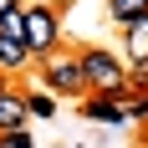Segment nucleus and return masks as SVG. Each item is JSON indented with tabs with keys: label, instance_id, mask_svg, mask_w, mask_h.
I'll return each instance as SVG.
<instances>
[{
	"label": "nucleus",
	"instance_id": "423d86ee",
	"mask_svg": "<svg viewBox=\"0 0 148 148\" xmlns=\"http://www.w3.org/2000/svg\"><path fill=\"white\" fill-rule=\"evenodd\" d=\"M128 61L133 66H148V15L128 26Z\"/></svg>",
	"mask_w": 148,
	"mask_h": 148
},
{
	"label": "nucleus",
	"instance_id": "f03ea898",
	"mask_svg": "<svg viewBox=\"0 0 148 148\" xmlns=\"http://www.w3.org/2000/svg\"><path fill=\"white\" fill-rule=\"evenodd\" d=\"M21 15H26V51L46 61L61 46V10L41 0V5H21Z\"/></svg>",
	"mask_w": 148,
	"mask_h": 148
},
{
	"label": "nucleus",
	"instance_id": "7ed1b4c3",
	"mask_svg": "<svg viewBox=\"0 0 148 148\" xmlns=\"http://www.w3.org/2000/svg\"><path fill=\"white\" fill-rule=\"evenodd\" d=\"M41 82H46V92H61V97H82V92H87L77 56H56V51L41 61Z\"/></svg>",
	"mask_w": 148,
	"mask_h": 148
},
{
	"label": "nucleus",
	"instance_id": "9d476101",
	"mask_svg": "<svg viewBox=\"0 0 148 148\" xmlns=\"http://www.w3.org/2000/svg\"><path fill=\"white\" fill-rule=\"evenodd\" d=\"M26 112H31V118H51V112H56L51 92H41V87H36V92H26Z\"/></svg>",
	"mask_w": 148,
	"mask_h": 148
},
{
	"label": "nucleus",
	"instance_id": "f8f14e48",
	"mask_svg": "<svg viewBox=\"0 0 148 148\" xmlns=\"http://www.w3.org/2000/svg\"><path fill=\"white\" fill-rule=\"evenodd\" d=\"M128 107V118H148V97H133V102H123Z\"/></svg>",
	"mask_w": 148,
	"mask_h": 148
},
{
	"label": "nucleus",
	"instance_id": "0eeeda50",
	"mask_svg": "<svg viewBox=\"0 0 148 148\" xmlns=\"http://www.w3.org/2000/svg\"><path fill=\"white\" fill-rule=\"evenodd\" d=\"M31 61V51L21 41H5V36H0V72H21V66H26Z\"/></svg>",
	"mask_w": 148,
	"mask_h": 148
},
{
	"label": "nucleus",
	"instance_id": "39448f33",
	"mask_svg": "<svg viewBox=\"0 0 148 148\" xmlns=\"http://www.w3.org/2000/svg\"><path fill=\"white\" fill-rule=\"evenodd\" d=\"M82 118H92V123H128V107L118 97H97L92 92L87 102H82Z\"/></svg>",
	"mask_w": 148,
	"mask_h": 148
},
{
	"label": "nucleus",
	"instance_id": "ddd939ff",
	"mask_svg": "<svg viewBox=\"0 0 148 148\" xmlns=\"http://www.w3.org/2000/svg\"><path fill=\"white\" fill-rule=\"evenodd\" d=\"M10 10H21V0H0V15H10Z\"/></svg>",
	"mask_w": 148,
	"mask_h": 148
},
{
	"label": "nucleus",
	"instance_id": "9b49d317",
	"mask_svg": "<svg viewBox=\"0 0 148 148\" xmlns=\"http://www.w3.org/2000/svg\"><path fill=\"white\" fill-rule=\"evenodd\" d=\"M0 148H36L31 133H0Z\"/></svg>",
	"mask_w": 148,
	"mask_h": 148
},
{
	"label": "nucleus",
	"instance_id": "6e6552de",
	"mask_svg": "<svg viewBox=\"0 0 148 148\" xmlns=\"http://www.w3.org/2000/svg\"><path fill=\"white\" fill-rule=\"evenodd\" d=\"M107 10H112V21L133 26V21H143V15H148V0H107Z\"/></svg>",
	"mask_w": 148,
	"mask_h": 148
},
{
	"label": "nucleus",
	"instance_id": "1a4fd4ad",
	"mask_svg": "<svg viewBox=\"0 0 148 148\" xmlns=\"http://www.w3.org/2000/svg\"><path fill=\"white\" fill-rule=\"evenodd\" d=\"M0 36H5V41H21V46H26V15H21V10L0 15Z\"/></svg>",
	"mask_w": 148,
	"mask_h": 148
},
{
	"label": "nucleus",
	"instance_id": "20e7f679",
	"mask_svg": "<svg viewBox=\"0 0 148 148\" xmlns=\"http://www.w3.org/2000/svg\"><path fill=\"white\" fill-rule=\"evenodd\" d=\"M26 92H15V87H0V133H26Z\"/></svg>",
	"mask_w": 148,
	"mask_h": 148
},
{
	"label": "nucleus",
	"instance_id": "f257e3e1",
	"mask_svg": "<svg viewBox=\"0 0 148 148\" xmlns=\"http://www.w3.org/2000/svg\"><path fill=\"white\" fill-rule=\"evenodd\" d=\"M77 66H82V82H87V92L128 102V72H123V61L112 56V51H102V46H87V51L77 56Z\"/></svg>",
	"mask_w": 148,
	"mask_h": 148
},
{
	"label": "nucleus",
	"instance_id": "4468645a",
	"mask_svg": "<svg viewBox=\"0 0 148 148\" xmlns=\"http://www.w3.org/2000/svg\"><path fill=\"white\" fill-rule=\"evenodd\" d=\"M143 82H148V77H143Z\"/></svg>",
	"mask_w": 148,
	"mask_h": 148
}]
</instances>
